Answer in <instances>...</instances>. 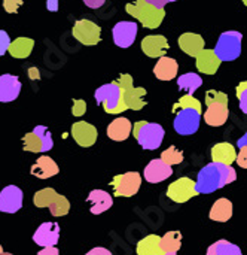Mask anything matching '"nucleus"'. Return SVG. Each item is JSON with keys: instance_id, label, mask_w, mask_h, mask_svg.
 <instances>
[{"instance_id": "nucleus-1", "label": "nucleus", "mask_w": 247, "mask_h": 255, "mask_svg": "<svg viewBox=\"0 0 247 255\" xmlns=\"http://www.w3.org/2000/svg\"><path fill=\"white\" fill-rule=\"evenodd\" d=\"M236 179L237 172L234 170V167L212 161L198 172L195 190L198 194H210L216 190L224 188L228 184H233Z\"/></svg>"}, {"instance_id": "nucleus-2", "label": "nucleus", "mask_w": 247, "mask_h": 255, "mask_svg": "<svg viewBox=\"0 0 247 255\" xmlns=\"http://www.w3.org/2000/svg\"><path fill=\"white\" fill-rule=\"evenodd\" d=\"M125 10L128 15L139 19L146 28H158L165 16L164 7H155L145 0H134V3H127Z\"/></svg>"}, {"instance_id": "nucleus-3", "label": "nucleus", "mask_w": 247, "mask_h": 255, "mask_svg": "<svg viewBox=\"0 0 247 255\" xmlns=\"http://www.w3.org/2000/svg\"><path fill=\"white\" fill-rule=\"evenodd\" d=\"M133 134L140 143L143 149H157L161 146L164 140V128L163 126L157 123H148V121H137L133 127Z\"/></svg>"}, {"instance_id": "nucleus-4", "label": "nucleus", "mask_w": 247, "mask_h": 255, "mask_svg": "<svg viewBox=\"0 0 247 255\" xmlns=\"http://www.w3.org/2000/svg\"><path fill=\"white\" fill-rule=\"evenodd\" d=\"M242 40H243V34L240 31L236 30L224 31L219 36L216 48L213 51L221 61H233L239 58L242 54Z\"/></svg>"}, {"instance_id": "nucleus-5", "label": "nucleus", "mask_w": 247, "mask_h": 255, "mask_svg": "<svg viewBox=\"0 0 247 255\" xmlns=\"http://www.w3.org/2000/svg\"><path fill=\"white\" fill-rule=\"evenodd\" d=\"M22 143H24L22 146L24 151H28V152H46L52 149L54 146L51 131L45 126L34 127L31 133H27L22 137Z\"/></svg>"}, {"instance_id": "nucleus-6", "label": "nucleus", "mask_w": 247, "mask_h": 255, "mask_svg": "<svg viewBox=\"0 0 247 255\" xmlns=\"http://www.w3.org/2000/svg\"><path fill=\"white\" fill-rule=\"evenodd\" d=\"M113 194L118 197H133L139 193L142 185V176L137 172H128L124 175H116L112 182Z\"/></svg>"}, {"instance_id": "nucleus-7", "label": "nucleus", "mask_w": 247, "mask_h": 255, "mask_svg": "<svg viewBox=\"0 0 247 255\" xmlns=\"http://www.w3.org/2000/svg\"><path fill=\"white\" fill-rule=\"evenodd\" d=\"M72 34L82 45L92 46L101 40V27L91 19H78L72 28Z\"/></svg>"}, {"instance_id": "nucleus-8", "label": "nucleus", "mask_w": 247, "mask_h": 255, "mask_svg": "<svg viewBox=\"0 0 247 255\" xmlns=\"http://www.w3.org/2000/svg\"><path fill=\"white\" fill-rule=\"evenodd\" d=\"M201 114L195 109H180L176 112L174 130L182 136H191L200 128Z\"/></svg>"}, {"instance_id": "nucleus-9", "label": "nucleus", "mask_w": 247, "mask_h": 255, "mask_svg": "<svg viewBox=\"0 0 247 255\" xmlns=\"http://www.w3.org/2000/svg\"><path fill=\"white\" fill-rule=\"evenodd\" d=\"M167 196L174 203H186L192 197L198 196V193L195 190V182L191 178H179L168 185Z\"/></svg>"}, {"instance_id": "nucleus-10", "label": "nucleus", "mask_w": 247, "mask_h": 255, "mask_svg": "<svg viewBox=\"0 0 247 255\" xmlns=\"http://www.w3.org/2000/svg\"><path fill=\"white\" fill-rule=\"evenodd\" d=\"M94 97H95L97 103H100L103 106L104 112L113 114L119 103L121 87L116 84V81H113L110 84H104L94 93Z\"/></svg>"}, {"instance_id": "nucleus-11", "label": "nucleus", "mask_w": 247, "mask_h": 255, "mask_svg": "<svg viewBox=\"0 0 247 255\" xmlns=\"http://www.w3.org/2000/svg\"><path fill=\"white\" fill-rule=\"evenodd\" d=\"M113 42L119 48H128L134 43L137 36V24L133 21H119L115 24L113 30Z\"/></svg>"}, {"instance_id": "nucleus-12", "label": "nucleus", "mask_w": 247, "mask_h": 255, "mask_svg": "<svg viewBox=\"0 0 247 255\" xmlns=\"http://www.w3.org/2000/svg\"><path fill=\"white\" fill-rule=\"evenodd\" d=\"M22 208V191L16 185H7L0 191V212L15 214Z\"/></svg>"}, {"instance_id": "nucleus-13", "label": "nucleus", "mask_w": 247, "mask_h": 255, "mask_svg": "<svg viewBox=\"0 0 247 255\" xmlns=\"http://www.w3.org/2000/svg\"><path fill=\"white\" fill-rule=\"evenodd\" d=\"M72 136L75 142L82 148H89L97 142L98 131L94 126L85 121H78L72 126Z\"/></svg>"}, {"instance_id": "nucleus-14", "label": "nucleus", "mask_w": 247, "mask_h": 255, "mask_svg": "<svg viewBox=\"0 0 247 255\" xmlns=\"http://www.w3.org/2000/svg\"><path fill=\"white\" fill-rule=\"evenodd\" d=\"M60 239V226L57 223H43L33 235V242L39 247H55Z\"/></svg>"}, {"instance_id": "nucleus-15", "label": "nucleus", "mask_w": 247, "mask_h": 255, "mask_svg": "<svg viewBox=\"0 0 247 255\" xmlns=\"http://www.w3.org/2000/svg\"><path fill=\"white\" fill-rule=\"evenodd\" d=\"M168 48H170L168 40L163 34H149V36L143 37V40H142V51L151 58L164 57L167 54Z\"/></svg>"}, {"instance_id": "nucleus-16", "label": "nucleus", "mask_w": 247, "mask_h": 255, "mask_svg": "<svg viewBox=\"0 0 247 255\" xmlns=\"http://www.w3.org/2000/svg\"><path fill=\"white\" fill-rule=\"evenodd\" d=\"M173 175L171 166L165 164L161 158L149 161V164L145 167V179L151 184H158L165 179H168Z\"/></svg>"}, {"instance_id": "nucleus-17", "label": "nucleus", "mask_w": 247, "mask_h": 255, "mask_svg": "<svg viewBox=\"0 0 247 255\" xmlns=\"http://www.w3.org/2000/svg\"><path fill=\"white\" fill-rule=\"evenodd\" d=\"M21 93V82L18 76L4 73L0 76V102L7 103L18 99Z\"/></svg>"}, {"instance_id": "nucleus-18", "label": "nucleus", "mask_w": 247, "mask_h": 255, "mask_svg": "<svg viewBox=\"0 0 247 255\" xmlns=\"http://www.w3.org/2000/svg\"><path fill=\"white\" fill-rule=\"evenodd\" d=\"M86 202L91 205V214H94V215H100V214L109 211L113 205L112 196L103 190H92L88 194Z\"/></svg>"}, {"instance_id": "nucleus-19", "label": "nucleus", "mask_w": 247, "mask_h": 255, "mask_svg": "<svg viewBox=\"0 0 247 255\" xmlns=\"http://www.w3.org/2000/svg\"><path fill=\"white\" fill-rule=\"evenodd\" d=\"M195 58H197V69L204 75H215L222 63L213 49H203Z\"/></svg>"}, {"instance_id": "nucleus-20", "label": "nucleus", "mask_w": 247, "mask_h": 255, "mask_svg": "<svg viewBox=\"0 0 247 255\" xmlns=\"http://www.w3.org/2000/svg\"><path fill=\"white\" fill-rule=\"evenodd\" d=\"M230 111L228 105L224 103H212L207 106V111L204 112V121L212 127H221L228 121Z\"/></svg>"}, {"instance_id": "nucleus-21", "label": "nucleus", "mask_w": 247, "mask_h": 255, "mask_svg": "<svg viewBox=\"0 0 247 255\" xmlns=\"http://www.w3.org/2000/svg\"><path fill=\"white\" fill-rule=\"evenodd\" d=\"M58 172H60V169H58L57 163L46 155L37 158L36 163L30 169V173L39 179H49V178L55 176Z\"/></svg>"}, {"instance_id": "nucleus-22", "label": "nucleus", "mask_w": 247, "mask_h": 255, "mask_svg": "<svg viewBox=\"0 0 247 255\" xmlns=\"http://www.w3.org/2000/svg\"><path fill=\"white\" fill-rule=\"evenodd\" d=\"M177 42L180 49L191 57H197L204 49V39L197 33H183Z\"/></svg>"}, {"instance_id": "nucleus-23", "label": "nucleus", "mask_w": 247, "mask_h": 255, "mask_svg": "<svg viewBox=\"0 0 247 255\" xmlns=\"http://www.w3.org/2000/svg\"><path fill=\"white\" fill-rule=\"evenodd\" d=\"M177 61L174 58L170 57H160L158 63L154 67V75L160 79V81H171L176 78L177 75Z\"/></svg>"}, {"instance_id": "nucleus-24", "label": "nucleus", "mask_w": 247, "mask_h": 255, "mask_svg": "<svg viewBox=\"0 0 247 255\" xmlns=\"http://www.w3.org/2000/svg\"><path fill=\"white\" fill-rule=\"evenodd\" d=\"M131 123L128 118H124V117H119L116 120H113L109 127H107V136L115 140V142H122V140H127L130 133H131Z\"/></svg>"}, {"instance_id": "nucleus-25", "label": "nucleus", "mask_w": 247, "mask_h": 255, "mask_svg": "<svg viewBox=\"0 0 247 255\" xmlns=\"http://www.w3.org/2000/svg\"><path fill=\"white\" fill-rule=\"evenodd\" d=\"M237 158V151L236 148L228 143V142H221L216 143L212 148V160L215 163H222V164H228L231 166Z\"/></svg>"}, {"instance_id": "nucleus-26", "label": "nucleus", "mask_w": 247, "mask_h": 255, "mask_svg": "<svg viewBox=\"0 0 247 255\" xmlns=\"http://www.w3.org/2000/svg\"><path fill=\"white\" fill-rule=\"evenodd\" d=\"M148 94V91L145 88H136V87H130L127 90H124V102L127 109L131 111H140L143 109L148 103L143 100V97Z\"/></svg>"}, {"instance_id": "nucleus-27", "label": "nucleus", "mask_w": 247, "mask_h": 255, "mask_svg": "<svg viewBox=\"0 0 247 255\" xmlns=\"http://www.w3.org/2000/svg\"><path fill=\"white\" fill-rule=\"evenodd\" d=\"M34 48V40L30 37H16L13 42L9 43L7 52L13 58H27L30 57L31 51Z\"/></svg>"}, {"instance_id": "nucleus-28", "label": "nucleus", "mask_w": 247, "mask_h": 255, "mask_svg": "<svg viewBox=\"0 0 247 255\" xmlns=\"http://www.w3.org/2000/svg\"><path fill=\"white\" fill-rule=\"evenodd\" d=\"M233 217V203L228 199H219L210 209V220L218 223H227Z\"/></svg>"}, {"instance_id": "nucleus-29", "label": "nucleus", "mask_w": 247, "mask_h": 255, "mask_svg": "<svg viewBox=\"0 0 247 255\" xmlns=\"http://www.w3.org/2000/svg\"><path fill=\"white\" fill-rule=\"evenodd\" d=\"M161 238L157 235H149L137 244V255H165L161 250Z\"/></svg>"}, {"instance_id": "nucleus-30", "label": "nucleus", "mask_w": 247, "mask_h": 255, "mask_svg": "<svg viewBox=\"0 0 247 255\" xmlns=\"http://www.w3.org/2000/svg\"><path fill=\"white\" fill-rule=\"evenodd\" d=\"M160 244H161V250L165 255H177V251L182 247V233L168 232L161 238Z\"/></svg>"}, {"instance_id": "nucleus-31", "label": "nucleus", "mask_w": 247, "mask_h": 255, "mask_svg": "<svg viewBox=\"0 0 247 255\" xmlns=\"http://www.w3.org/2000/svg\"><path fill=\"white\" fill-rule=\"evenodd\" d=\"M203 85V79L200 75L197 73H185V75H180V78L177 79V87L179 90H183L186 91L188 94H194L200 87Z\"/></svg>"}, {"instance_id": "nucleus-32", "label": "nucleus", "mask_w": 247, "mask_h": 255, "mask_svg": "<svg viewBox=\"0 0 247 255\" xmlns=\"http://www.w3.org/2000/svg\"><path fill=\"white\" fill-rule=\"evenodd\" d=\"M207 255H243V254H242V250H240L237 245H234V244H231V242H228V241H225V239H221V241H218L216 244H213V245H210V247H209V250H207Z\"/></svg>"}, {"instance_id": "nucleus-33", "label": "nucleus", "mask_w": 247, "mask_h": 255, "mask_svg": "<svg viewBox=\"0 0 247 255\" xmlns=\"http://www.w3.org/2000/svg\"><path fill=\"white\" fill-rule=\"evenodd\" d=\"M57 197V191L54 188H43L37 191L33 197V203L36 208H49V205Z\"/></svg>"}, {"instance_id": "nucleus-34", "label": "nucleus", "mask_w": 247, "mask_h": 255, "mask_svg": "<svg viewBox=\"0 0 247 255\" xmlns=\"http://www.w3.org/2000/svg\"><path fill=\"white\" fill-rule=\"evenodd\" d=\"M179 109H195L197 112H200V114H201L203 106H201L200 100H198V99H195L192 94H186V96L180 97V100H179L177 103H174V106H173V112H177Z\"/></svg>"}, {"instance_id": "nucleus-35", "label": "nucleus", "mask_w": 247, "mask_h": 255, "mask_svg": "<svg viewBox=\"0 0 247 255\" xmlns=\"http://www.w3.org/2000/svg\"><path fill=\"white\" fill-rule=\"evenodd\" d=\"M49 211L54 217H64L69 214L70 211V203L64 196L57 194V197L54 199V202L49 205Z\"/></svg>"}, {"instance_id": "nucleus-36", "label": "nucleus", "mask_w": 247, "mask_h": 255, "mask_svg": "<svg viewBox=\"0 0 247 255\" xmlns=\"http://www.w3.org/2000/svg\"><path fill=\"white\" fill-rule=\"evenodd\" d=\"M161 160L168 164V166H173V164H180L183 161V152L179 151L174 145H171L168 149L163 151L161 154Z\"/></svg>"}, {"instance_id": "nucleus-37", "label": "nucleus", "mask_w": 247, "mask_h": 255, "mask_svg": "<svg viewBox=\"0 0 247 255\" xmlns=\"http://www.w3.org/2000/svg\"><path fill=\"white\" fill-rule=\"evenodd\" d=\"M212 103H224L228 105V96L222 91H216V90H209L206 93V105H212Z\"/></svg>"}, {"instance_id": "nucleus-38", "label": "nucleus", "mask_w": 247, "mask_h": 255, "mask_svg": "<svg viewBox=\"0 0 247 255\" xmlns=\"http://www.w3.org/2000/svg\"><path fill=\"white\" fill-rule=\"evenodd\" d=\"M236 94L240 103V109L247 115V81H243L237 85Z\"/></svg>"}, {"instance_id": "nucleus-39", "label": "nucleus", "mask_w": 247, "mask_h": 255, "mask_svg": "<svg viewBox=\"0 0 247 255\" xmlns=\"http://www.w3.org/2000/svg\"><path fill=\"white\" fill-rule=\"evenodd\" d=\"M85 112H86V103H85V100H81V99L73 100V106H72L73 117H82Z\"/></svg>"}, {"instance_id": "nucleus-40", "label": "nucleus", "mask_w": 247, "mask_h": 255, "mask_svg": "<svg viewBox=\"0 0 247 255\" xmlns=\"http://www.w3.org/2000/svg\"><path fill=\"white\" fill-rule=\"evenodd\" d=\"M21 4L22 0H3V7L7 13H16Z\"/></svg>"}, {"instance_id": "nucleus-41", "label": "nucleus", "mask_w": 247, "mask_h": 255, "mask_svg": "<svg viewBox=\"0 0 247 255\" xmlns=\"http://www.w3.org/2000/svg\"><path fill=\"white\" fill-rule=\"evenodd\" d=\"M116 84L122 88V90H127L130 87H134V82H133V76L128 75V73H124L119 76V79L116 81Z\"/></svg>"}, {"instance_id": "nucleus-42", "label": "nucleus", "mask_w": 247, "mask_h": 255, "mask_svg": "<svg viewBox=\"0 0 247 255\" xmlns=\"http://www.w3.org/2000/svg\"><path fill=\"white\" fill-rule=\"evenodd\" d=\"M239 148H240V152L237 154L236 161H237V164H239L240 167L247 169V145H242V146H239Z\"/></svg>"}, {"instance_id": "nucleus-43", "label": "nucleus", "mask_w": 247, "mask_h": 255, "mask_svg": "<svg viewBox=\"0 0 247 255\" xmlns=\"http://www.w3.org/2000/svg\"><path fill=\"white\" fill-rule=\"evenodd\" d=\"M9 43H10V39H9V34L4 31V30H0V57L7 51L9 48Z\"/></svg>"}, {"instance_id": "nucleus-44", "label": "nucleus", "mask_w": 247, "mask_h": 255, "mask_svg": "<svg viewBox=\"0 0 247 255\" xmlns=\"http://www.w3.org/2000/svg\"><path fill=\"white\" fill-rule=\"evenodd\" d=\"M88 7H91V9H98V7H101L103 4H104V1L106 0H82Z\"/></svg>"}, {"instance_id": "nucleus-45", "label": "nucleus", "mask_w": 247, "mask_h": 255, "mask_svg": "<svg viewBox=\"0 0 247 255\" xmlns=\"http://www.w3.org/2000/svg\"><path fill=\"white\" fill-rule=\"evenodd\" d=\"M37 255H60V253L55 247H45L42 251L37 253Z\"/></svg>"}, {"instance_id": "nucleus-46", "label": "nucleus", "mask_w": 247, "mask_h": 255, "mask_svg": "<svg viewBox=\"0 0 247 255\" xmlns=\"http://www.w3.org/2000/svg\"><path fill=\"white\" fill-rule=\"evenodd\" d=\"M85 255H112V253L106 248H92L88 254Z\"/></svg>"}, {"instance_id": "nucleus-47", "label": "nucleus", "mask_w": 247, "mask_h": 255, "mask_svg": "<svg viewBox=\"0 0 247 255\" xmlns=\"http://www.w3.org/2000/svg\"><path fill=\"white\" fill-rule=\"evenodd\" d=\"M145 1H148L149 4H152L155 7H164L168 3V0H145Z\"/></svg>"}, {"instance_id": "nucleus-48", "label": "nucleus", "mask_w": 247, "mask_h": 255, "mask_svg": "<svg viewBox=\"0 0 247 255\" xmlns=\"http://www.w3.org/2000/svg\"><path fill=\"white\" fill-rule=\"evenodd\" d=\"M46 6H48L49 10L55 12V10H58V0H48L46 1Z\"/></svg>"}, {"instance_id": "nucleus-49", "label": "nucleus", "mask_w": 247, "mask_h": 255, "mask_svg": "<svg viewBox=\"0 0 247 255\" xmlns=\"http://www.w3.org/2000/svg\"><path fill=\"white\" fill-rule=\"evenodd\" d=\"M242 145H247V133L242 139H239V142H237V146H242Z\"/></svg>"}, {"instance_id": "nucleus-50", "label": "nucleus", "mask_w": 247, "mask_h": 255, "mask_svg": "<svg viewBox=\"0 0 247 255\" xmlns=\"http://www.w3.org/2000/svg\"><path fill=\"white\" fill-rule=\"evenodd\" d=\"M0 255H13V254H9V253H0Z\"/></svg>"}, {"instance_id": "nucleus-51", "label": "nucleus", "mask_w": 247, "mask_h": 255, "mask_svg": "<svg viewBox=\"0 0 247 255\" xmlns=\"http://www.w3.org/2000/svg\"><path fill=\"white\" fill-rule=\"evenodd\" d=\"M0 253H3V248H1V245H0Z\"/></svg>"}, {"instance_id": "nucleus-52", "label": "nucleus", "mask_w": 247, "mask_h": 255, "mask_svg": "<svg viewBox=\"0 0 247 255\" xmlns=\"http://www.w3.org/2000/svg\"><path fill=\"white\" fill-rule=\"evenodd\" d=\"M243 3H245V4H246V6H247V0H243Z\"/></svg>"}, {"instance_id": "nucleus-53", "label": "nucleus", "mask_w": 247, "mask_h": 255, "mask_svg": "<svg viewBox=\"0 0 247 255\" xmlns=\"http://www.w3.org/2000/svg\"><path fill=\"white\" fill-rule=\"evenodd\" d=\"M168 1H177V0H168Z\"/></svg>"}]
</instances>
